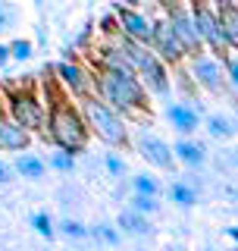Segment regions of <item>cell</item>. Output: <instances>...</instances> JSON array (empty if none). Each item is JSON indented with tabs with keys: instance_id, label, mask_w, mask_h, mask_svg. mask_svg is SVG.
<instances>
[{
	"instance_id": "6da1fadb",
	"label": "cell",
	"mask_w": 238,
	"mask_h": 251,
	"mask_svg": "<svg viewBox=\"0 0 238 251\" xmlns=\"http://www.w3.org/2000/svg\"><path fill=\"white\" fill-rule=\"evenodd\" d=\"M94 85H97L100 98L110 107H116L119 113L122 110H147V94H144V85L138 82V75H125L100 66L97 75H94Z\"/></svg>"
},
{
	"instance_id": "7a4b0ae2",
	"label": "cell",
	"mask_w": 238,
	"mask_h": 251,
	"mask_svg": "<svg viewBox=\"0 0 238 251\" xmlns=\"http://www.w3.org/2000/svg\"><path fill=\"white\" fill-rule=\"evenodd\" d=\"M47 132L57 141V148H63V151H69V154L85 151V145H88V123H85V116L78 113L75 107H69L66 100H53L50 104Z\"/></svg>"
},
{
	"instance_id": "3957f363",
	"label": "cell",
	"mask_w": 238,
	"mask_h": 251,
	"mask_svg": "<svg viewBox=\"0 0 238 251\" xmlns=\"http://www.w3.org/2000/svg\"><path fill=\"white\" fill-rule=\"evenodd\" d=\"M82 100H85V123H88V129H94L107 145H125L129 141V129H125L116 107H110L104 98H94V94H88Z\"/></svg>"
},
{
	"instance_id": "277c9868",
	"label": "cell",
	"mask_w": 238,
	"mask_h": 251,
	"mask_svg": "<svg viewBox=\"0 0 238 251\" xmlns=\"http://www.w3.org/2000/svg\"><path fill=\"white\" fill-rule=\"evenodd\" d=\"M6 116L16 120L28 132L44 129V107H41V100H38V94H31L25 88H16V91L6 94Z\"/></svg>"
},
{
	"instance_id": "5b68a950",
	"label": "cell",
	"mask_w": 238,
	"mask_h": 251,
	"mask_svg": "<svg viewBox=\"0 0 238 251\" xmlns=\"http://www.w3.org/2000/svg\"><path fill=\"white\" fill-rule=\"evenodd\" d=\"M191 19H194L197 31H201L204 44L213 47V50H216L219 57H226L229 41H226V35H223V25H219V16H216V10H210L207 3L194 0V3H191Z\"/></svg>"
},
{
	"instance_id": "8992f818",
	"label": "cell",
	"mask_w": 238,
	"mask_h": 251,
	"mask_svg": "<svg viewBox=\"0 0 238 251\" xmlns=\"http://www.w3.org/2000/svg\"><path fill=\"white\" fill-rule=\"evenodd\" d=\"M166 19H169L172 31L179 35V41H182L188 57H194V53L204 50V38H201V31H197L194 19H191V10H185V6H179V3H169L166 6Z\"/></svg>"
},
{
	"instance_id": "52a82bcc",
	"label": "cell",
	"mask_w": 238,
	"mask_h": 251,
	"mask_svg": "<svg viewBox=\"0 0 238 251\" xmlns=\"http://www.w3.org/2000/svg\"><path fill=\"white\" fill-rule=\"evenodd\" d=\"M150 50L157 53L163 63H182L188 57L185 53V47H182V41H179V35L172 31V25H169V19H157L154 22V31H150Z\"/></svg>"
},
{
	"instance_id": "ba28073f",
	"label": "cell",
	"mask_w": 238,
	"mask_h": 251,
	"mask_svg": "<svg viewBox=\"0 0 238 251\" xmlns=\"http://www.w3.org/2000/svg\"><path fill=\"white\" fill-rule=\"evenodd\" d=\"M135 148H138V154L144 157L147 163H154V167L160 170H176V154H172V148L166 145L160 135H154V132H138L135 135Z\"/></svg>"
},
{
	"instance_id": "9c48e42d",
	"label": "cell",
	"mask_w": 238,
	"mask_h": 251,
	"mask_svg": "<svg viewBox=\"0 0 238 251\" xmlns=\"http://www.w3.org/2000/svg\"><path fill=\"white\" fill-rule=\"evenodd\" d=\"M191 75H194L207 91H213V94L226 91V73H223V66H219V60L207 57L204 50L191 57Z\"/></svg>"
},
{
	"instance_id": "30bf717a",
	"label": "cell",
	"mask_w": 238,
	"mask_h": 251,
	"mask_svg": "<svg viewBox=\"0 0 238 251\" xmlns=\"http://www.w3.org/2000/svg\"><path fill=\"white\" fill-rule=\"evenodd\" d=\"M119 16V31L122 35H129L135 38V41H141V44H150V31H154V22L147 19L144 13H138V10H116Z\"/></svg>"
},
{
	"instance_id": "8fae6325",
	"label": "cell",
	"mask_w": 238,
	"mask_h": 251,
	"mask_svg": "<svg viewBox=\"0 0 238 251\" xmlns=\"http://www.w3.org/2000/svg\"><path fill=\"white\" fill-rule=\"evenodd\" d=\"M57 75H60V82L66 85L69 91L78 94V98H88L91 94V78L85 75V69L78 66V63H72V60L57 63Z\"/></svg>"
},
{
	"instance_id": "7c38bea8",
	"label": "cell",
	"mask_w": 238,
	"mask_h": 251,
	"mask_svg": "<svg viewBox=\"0 0 238 251\" xmlns=\"http://www.w3.org/2000/svg\"><path fill=\"white\" fill-rule=\"evenodd\" d=\"M31 141V132L22 129L10 116H0V151H25Z\"/></svg>"
},
{
	"instance_id": "4fadbf2b",
	"label": "cell",
	"mask_w": 238,
	"mask_h": 251,
	"mask_svg": "<svg viewBox=\"0 0 238 251\" xmlns=\"http://www.w3.org/2000/svg\"><path fill=\"white\" fill-rule=\"evenodd\" d=\"M166 120L172 123V129L176 132H182V135H191V132L201 126V116H197V110L191 107V104H169L166 107Z\"/></svg>"
},
{
	"instance_id": "5bb4252c",
	"label": "cell",
	"mask_w": 238,
	"mask_h": 251,
	"mask_svg": "<svg viewBox=\"0 0 238 251\" xmlns=\"http://www.w3.org/2000/svg\"><path fill=\"white\" fill-rule=\"evenodd\" d=\"M172 154H176V160H182L185 167H204V160H207L204 145H197V141L188 138V135H182L176 145H172Z\"/></svg>"
},
{
	"instance_id": "9a60e30c",
	"label": "cell",
	"mask_w": 238,
	"mask_h": 251,
	"mask_svg": "<svg viewBox=\"0 0 238 251\" xmlns=\"http://www.w3.org/2000/svg\"><path fill=\"white\" fill-rule=\"evenodd\" d=\"M119 229L129 232V235H150V232H154V226H150L147 214H138V210L129 207V210L119 214Z\"/></svg>"
},
{
	"instance_id": "2e32d148",
	"label": "cell",
	"mask_w": 238,
	"mask_h": 251,
	"mask_svg": "<svg viewBox=\"0 0 238 251\" xmlns=\"http://www.w3.org/2000/svg\"><path fill=\"white\" fill-rule=\"evenodd\" d=\"M13 170L19 173L22 179H31V182H38V179L44 176V160H41L38 154H28V151H22L19 157H16Z\"/></svg>"
},
{
	"instance_id": "e0dca14e",
	"label": "cell",
	"mask_w": 238,
	"mask_h": 251,
	"mask_svg": "<svg viewBox=\"0 0 238 251\" xmlns=\"http://www.w3.org/2000/svg\"><path fill=\"white\" fill-rule=\"evenodd\" d=\"M219 25H223V35L229 47H238V6H219Z\"/></svg>"
},
{
	"instance_id": "ac0fdd59",
	"label": "cell",
	"mask_w": 238,
	"mask_h": 251,
	"mask_svg": "<svg viewBox=\"0 0 238 251\" xmlns=\"http://www.w3.org/2000/svg\"><path fill=\"white\" fill-rule=\"evenodd\" d=\"M169 195H172V201H176L179 207H191V204L197 201V192H194V185H188L185 179H176V182L169 185Z\"/></svg>"
},
{
	"instance_id": "d6986e66",
	"label": "cell",
	"mask_w": 238,
	"mask_h": 251,
	"mask_svg": "<svg viewBox=\"0 0 238 251\" xmlns=\"http://www.w3.org/2000/svg\"><path fill=\"white\" fill-rule=\"evenodd\" d=\"M207 132H210V138H216V141H226V138L235 135V129L229 126V120H226V116H219V113L207 116Z\"/></svg>"
},
{
	"instance_id": "ffe728a7",
	"label": "cell",
	"mask_w": 238,
	"mask_h": 251,
	"mask_svg": "<svg viewBox=\"0 0 238 251\" xmlns=\"http://www.w3.org/2000/svg\"><path fill=\"white\" fill-rule=\"evenodd\" d=\"M132 188L141 195H150V198H160V182H157L150 173H138V176L132 179Z\"/></svg>"
},
{
	"instance_id": "44dd1931",
	"label": "cell",
	"mask_w": 238,
	"mask_h": 251,
	"mask_svg": "<svg viewBox=\"0 0 238 251\" xmlns=\"http://www.w3.org/2000/svg\"><path fill=\"white\" fill-rule=\"evenodd\" d=\"M16 22H19V6H16L13 0H0V35L10 31Z\"/></svg>"
},
{
	"instance_id": "7402d4cb",
	"label": "cell",
	"mask_w": 238,
	"mask_h": 251,
	"mask_svg": "<svg viewBox=\"0 0 238 251\" xmlns=\"http://www.w3.org/2000/svg\"><path fill=\"white\" fill-rule=\"evenodd\" d=\"M88 235H94L97 242H104V245H119V229L110 223H97L94 229H88Z\"/></svg>"
},
{
	"instance_id": "603a6c76",
	"label": "cell",
	"mask_w": 238,
	"mask_h": 251,
	"mask_svg": "<svg viewBox=\"0 0 238 251\" xmlns=\"http://www.w3.org/2000/svg\"><path fill=\"white\" fill-rule=\"evenodd\" d=\"M132 210H138V214H157L160 210V204H157V198H150V195H141V192H135L132 195V204H129Z\"/></svg>"
},
{
	"instance_id": "cb8c5ba5",
	"label": "cell",
	"mask_w": 238,
	"mask_h": 251,
	"mask_svg": "<svg viewBox=\"0 0 238 251\" xmlns=\"http://www.w3.org/2000/svg\"><path fill=\"white\" fill-rule=\"evenodd\" d=\"M28 57H31V41H28V38H16V41L10 44V60L25 63Z\"/></svg>"
},
{
	"instance_id": "d4e9b609",
	"label": "cell",
	"mask_w": 238,
	"mask_h": 251,
	"mask_svg": "<svg viewBox=\"0 0 238 251\" xmlns=\"http://www.w3.org/2000/svg\"><path fill=\"white\" fill-rule=\"evenodd\" d=\"M60 232L63 235H66V239H85V235H88V226H82V223H78V220H63V223H60Z\"/></svg>"
},
{
	"instance_id": "484cf974",
	"label": "cell",
	"mask_w": 238,
	"mask_h": 251,
	"mask_svg": "<svg viewBox=\"0 0 238 251\" xmlns=\"http://www.w3.org/2000/svg\"><path fill=\"white\" fill-rule=\"evenodd\" d=\"M50 167L60 170V173H69V170L75 167V160H72V154H69V151H63V148H60V151L50 157Z\"/></svg>"
},
{
	"instance_id": "4316f807",
	"label": "cell",
	"mask_w": 238,
	"mask_h": 251,
	"mask_svg": "<svg viewBox=\"0 0 238 251\" xmlns=\"http://www.w3.org/2000/svg\"><path fill=\"white\" fill-rule=\"evenodd\" d=\"M31 226H35V232H41L44 239H53V223H50V217H47L44 210L31 217Z\"/></svg>"
},
{
	"instance_id": "83f0119b",
	"label": "cell",
	"mask_w": 238,
	"mask_h": 251,
	"mask_svg": "<svg viewBox=\"0 0 238 251\" xmlns=\"http://www.w3.org/2000/svg\"><path fill=\"white\" fill-rule=\"evenodd\" d=\"M104 163H107V173H110V176H122V173H125V160L119 154H113V151L104 157Z\"/></svg>"
},
{
	"instance_id": "f1b7e54d",
	"label": "cell",
	"mask_w": 238,
	"mask_h": 251,
	"mask_svg": "<svg viewBox=\"0 0 238 251\" xmlns=\"http://www.w3.org/2000/svg\"><path fill=\"white\" fill-rule=\"evenodd\" d=\"M13 179H16V170H13L6 160H0V188H6V185L13 182Z\"/></svg>"
},
{
	"instance_id": "f546056e",
	"label": "cell",
	"mask_w": 238,
	"mask_h": 251,
	"mask_svg": "<svg viewBox=\"0 0 238 251\" xmlns=\"http://www.w3.org/2000/svg\"><path fill=\"white\" fill-rule=\"evenodd\" d=\"M226 75H229V82L238 88V57H226Z\"/></svg>"
},
{
	"instance_id": "4dcf8cb0",
	"label": "cell",
	"mask_w": 238,
	"mask_h": 251,
	"mask_svg": "<svg viewBox=\"0 0 238 251\" xmlns=\"http://www.w3.org/2000/svg\"><path fill=\"white\" fill-rule=\"evenodd\" d=\"M6 60H10V47H6V44H0V66H3Z\"/></svg>"
},
{
	"instance_id": "1f68e13d",
	"label": "cell",
	"mask_w": 238,
	"mask_h": 251,
	"mask_svg": "<svg viewBox=\"0 0 238 251\" xmlns=\"http://www.w3.org/2000/svg\"><path fill=\"white\" fill-rule=\"evenodd\" d=\"M226 235H229V239H235V242H238V226H229V229H226Z\"/></svg>"
},
{
	"instance_id": "d6a6232c",
	"label": "cell",
	"mask_w": 238,
	"mask_h": 251,
	"mask_svg": "<svg viewBox=\"0 0 238 251\" xmlns=\"http://www.w3.org/2000/svg\"><path fill=\"white\" fill-rule=\"evenodd\" d=\"M216 6H238V0H216Z\"/></svg>"
}]
</instances>
